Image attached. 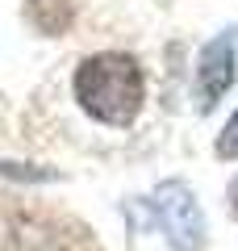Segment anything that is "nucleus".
I'll return each instance as SVG.
<instances>
[{
  "label": "nucleus",
  "instance_id": "obj_1",
  "mask_svg": "<svg viewBox=\"0 0 238 251\" xmlns=\"http://www.w3.org/2000/svg\"><path fill=\"white\" fill-rule=\"evenodd\" d=\"M75 97L96 122L125 126L142 109V72L130 54H92L75 72Z\"/></svg>",
  "mask_w": 238,
  "mask_h": 251
},
{
  "label": "nucleus",
  "instance_id": "obj_2",
  "mask_svg": "<svg viewBox=\"0 0 238 251\" xmlns=\"http://www.w3.org/2000/svg\"><path fill=\"white\" fill-rule=\"evenodd\" d=\"M150 205H155V218L163 226V234L171 239V247H180V251H201L205 247V214H201V205H196L188 184H180V180L159 184Z\"/></svg>",
  "mask_w": 238,
  "mask_h": 251
},
{
  "label": "nucleus",
  "instance_id": "obj_3",
  "mask_svg": "<svg viewBox=\"0 0 238 251\" xmlns=\"http://www.w3.org/2000/svg\"><path fill=\"white\" fill-rule=\"evenodd\" d=\"M234 84V34L213 38L196 59V109L209 113Z\"/></svg>",
  "mask_w": 238,
  "mask_h": 251
},
{
  "label": "nucleus",
  "instance_id": "obj_4",
  "mask_svg": "<svg viewBox=\"0 0 238 251\" xmlns=\"http://www.w3.org/2000/svg\"><path fill=\"white\" fill-rule=\"evenodd\" d=\"M29 17L42 34H63L71 25V0H29Z\"/></svg>",
  "mask_w": 238,
  "mask_h": 251
},
{
  "label": "nucleus",
  "instance_id": "obj_5",
  "mask_svg": "<svg viewBox=\"0 0 238 251\" xmlns=\"http://www.w3.org/2000/svg\"><path fill=\"white\" fill-rule=\"evenodd\" d=\"M217 155L221 159H238V113L226 122V130H221V138H217Z\"/></svg>",
  "mask_w": 238,
  "mask_h": 251
},
{
  "label": "nucleus",
  "instance_id": "obj_6",
  "mask_svg": "<svg viewBox=\"0 0 238 251\" xmlns=\"http://www.w3.org/2000/svg\"><path fill=\"white\" fill-rule=\"evenodd\" d=\"M230 209H234V218H238V180L230 184Z\"/></svg>",
  "mask_w": 238,
  "mask_h": 251
}]
</instances>
